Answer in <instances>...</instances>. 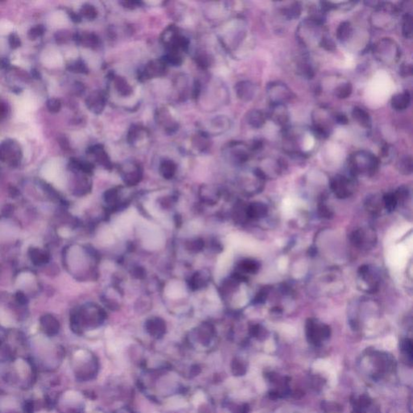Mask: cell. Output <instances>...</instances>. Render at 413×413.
<instances>
[{
	"label": "cell",
	"instance_id": "cell-16",
	"mask_svg": "<svg viewBox=\"0 0 413 413\" xmlns=\"http://www.w3.org/2000/svg\"><path fill=\"white\" fill-rule=\"evenodd\" d=\"M121 175L125 184L133 187L140 182L142 178V171L140 168L135 164H129L122 168Z\"/></svg>",
	"mask_w": 413,
	"mask_h": 413
},
{
	"label": "cell",
	"instance_id": "cell-20",
	"mask_svg": "<svg viewBox=\"0 0 413 413\" xmlns=\"http://www.w3.org/2000/svg\"><path fill=\"white\" fill-rule=\"evenodd\" d=\"M121 196L122 195L119 188H112L108 190L105 192L104 197L107 208L111 210L119 209L120 207L124 204Z\"/></svg>",
	"mask_w": 413,
	"mask_h": 413
},
{
	"label": "cell",
	"instance_id": "cell-9",
	"mask_svg": "<svg viewBox=\"0 0 413 413\" xmlns=\"http://www.w3.org/2000/svg\"><path fill=\"white\" fill-rule=\"evenodd\" d=\"M349 238L353 246L362 250H371L377 242L375 229L369 226L358 227L354 229Z\"/></svg>",
	"mask_w": 413,
	"mask_h": 413
},
{
	"label": "cell",
	"instance_id": "cell-7",
	"mask_svg": "<svg viewBox=\"0 0 413 413\" xmlns=\"http://www.w3.org/2000/svg\"><path fill=\"white\" fill-rule=\"evenodd\" d=\"M329 187L336 197L347 199L356 191L357 183L355 178L352 176L337 174L329 182Z\"/></svg>",
	"mask_w": 413,
	"mask_h": 413
},
{
	"label": "cell",
	"instance_id": "cell-11",
	"mask_svg": "<svg viewBox=\"0 0 413 413\" xmlns=\"http://www.w3.org/2000/svg\"><path fill=\"white\" fill-rule=\"evenodd\" d=\"M286 166V164L283 159L267 156L261 159L259 165L256 168L267 180V178H276L282 174Z\"/></svg>",
	"mask_w": 413,
	"mask_h": 413
},
{
	"label": "cell",
	"instance_id": "cell-36",
	"mask_svg": "<svg viewBox=\"0 0 413 413\" xmlns=\"http://www.w3.org/2000/svg\"><path fill=\"white\" fill-rule=\"evenodd\" d=\"M201 198L203 201L205 202L207 204H216V202L218 201L219 198H220V194H219L218 191L212 190V188L204 187Z\"/></svg>",
	"mask_w": 413,
	"mask_h": 413
},
{
	"label": "cell",
	"instance_id": "cell-10",
	"mask_svg": "<svg viewBox=\"0 0 413 413\" xmlns=\"http://www.w3.org/2000/svg\"><path fill=\"white\" fill-rule=\"evenodd\" d=\"M305 328L307 341L312 345H320L323 341L330 337V327L320 322L316 319H307Z\"/></svg>",
	"mask_w": 413,
	"mask_h": 413
},
{
	"label": "cell",
	"instance_id": "cell-27",
	"mask_svg": "<svg viewBox=\"0 0 413 413\" xmlns=\"http://www.w3.org/2000/svg\"><path fill=\"white\" fill-rule=\"evenodd\" d=\"M354 33V27L350 21H343L337 27V38L342 44H346L350 41Z\"/></svg>",
	"mask_w": 413,
	"mask_h": 413
},
{
	"label": "cell",
	"instance_id": "cell-8",
	"mask_svg": "<svg viewBox=\"0 0 413 413\" xmlns=\"http://www.w3.org/2000/svg\"><path fill=\"white\" fill-rule=\"evenodd\" d=\"M267 96L271 104H286L292 102L295 95L285 83L275 81L267 86Z\"/></svg>",
	"mask_w": 413,
	"mask_h": 413
},
{
	"label": "cell",
	"instance_id": "cell-21",
	"mask_svg": "<svg viewBox=\"0 0 413 413\" xmlns=\"http://www.w3.org/2000/svg\"><path fill=\"white\" fill-rule=\"evenodd\" d=\"M297 72L305 79H312L315 75L313 64L307 54L301 56L300 59L297 62Z\"/></svg>",
	"mask_w": 413,
	"mask_h": 413
},
{
	"label": "cell",
	"instance_id": "cell-24",
	"mask_svg": "<svg viewBox=\"0 0 413 413\" xmlns=\"http://www.w3.org/2000/svg\"><path fill=\"white\" fill-rule=\"evenodd\" d=\"M210 282V274L207 271H201L194 274L189 281V286L193 290H199L208 286Z\"/></svg>",
	"mask_w": 413,
	"mask_h": 413
},
{
	"label": "cell",
	"instance_id": "cell-47",
	"mask_svg": "<svg viewBox=\"0 0 413 413\" xmlns=\"http://www.w3.org/2000/svg\"><path fill=\"white\" fill-rule=\"evenodd\" d=\"M400 71L403 77L410 76L413 73V66L410 64H403V66L400 69Z\"/></svg>",
	"mask_w": 413,
	"mask_h": 413
},
{
	"label": "cell",
	"instance_id": "cell-40",
	"mask_svg": "<svg viewBox=\"0 0 413 413\" xmlns=\"http://www.w3.org/2000/svg\"><path fill=\"white\" fill-rule=\"evenodd\" d=\"M115 83L117 86V90L121 92V95L129 96L131 93V87L125 79L122 78H117V80L115 81Z\"/></svg>",
	"mask_w": 413,
	"mask_h": 413
},
{
	"label": "cell",
	"instance_id": "cell-43",
	"mask_svg": "<svg viewBox=\"0 0 413 413\" xmlns=\"http://www.w3.org/2000/svg\"><path fill=\"white\" fill-rule=\"evenodd\" d=\"M318 210H319V214L324 218L329 219L331 216H333V213L332 210L328 208V205L325 204L324 199H323V201L320 203Z\"/></svg>",
	"mask_w": 413,
	"mask_h": 413
},
{
	"label": "cell",
	"instance_id": "cell-18",
	"mask_svg": "<svg viewBox=\"0 0 413 413\" xmlns=\"http://www.w3.org/2000/svg\"><path fill=\"white\" fill-rule=\"evenodd\" d=\"M259 268H260V264L259 262L253 260V259H245L240 262L235 274L246 281L248 275L256 274L259 272Z\"/></svg>",
	"mask_w": 413,
	"mask_h": 413
},
{
	"label": "cell",
	"instance_id": "cell-45",
	"mask_svg": "<svg viewBox=\"0 0 413 413\" xmlns=\"http://www.w3.org/2000/svg\"><path fill=\"white\" fill-rule=\"evenodd\" d=\"M83 15H85V17L88 18V19H94L96 17V14H97L95 7L93 6H91V5H87V6H84L83 8Z\"/></svg>",
	"mask_w": 413,
	"mask_h": 413
},
{
	"label": "cell",
	"instance_id": "cell-3",
	"mask_svg": "<svg viewBox=\"0 0 413 413\" xmlns=\"http://www.w3.org/2000/svg\"><path fill=\"white\" fill-rule=\"evenodd\" d=\"M371 16V23L379 30H392L396 27V19L400 11L398 6L392 2H381L375 7Z\"/></svg>",
	"mask_w": 413,
	"mask_h": 413
},
{
	"label": "cell",
	"instance_id": "cell-37",
	"mask_svg": "<svg viewBox=\"0 0 413 413\" xmlns=\"http://www.w3.org/2000/svg\"><path fill=\"white\" fill-rule=\"evenodd\" d=\"M92 152L96 154V158H97L98 161L100 163L104 165L105 167L110 166V161H109V159H108V156H107L106 152L104 151L102 147L100 146V145L94 147L92 148Z\"/></svg>",
	"mask_w": 413,
	"mask_h": 413
},
{
	"label": "cell",
	"instance_id": "cell-25",
	"mask_svg": "<svg viewBox=\"0 0 413 413\" xmlns=\"http://www.w3.org/2000/svg\"><path fill=\"white\" fill-rule=\"evenodd\" d=\"M145 328L148 333L153 337H161L165 332V323L160 317H151L145 323Z\"/></svg>",
	"mask_w": 413,
	"mask_h": 413
},
{
	"label": "cell",
	"instance_id": "cell-38",
	"mask_svg": "<svg viewBox=\"0 0 413 413\" xmlns=\"http://www.w3.org/2000/svg\"><path fill=\"white\" fill-rule=\"evenodd\" d=\"M187 250L191 253H199L204 247V242L201 238L191 239L187 243Z\"/></svg>",
	"mask_w": 413,
	"mask_h": 413
},
{
	"label": "cell",
	"instance_id": "cell-22",
	"mask_svg": "<svg viewBox=\"0 0 413 413\" xmlns=\"http://www.w3.org/2000/svg\"><path fill=\"white\" fill-rule=\"evenodd\" d=\"M268 117L263 111L254 109L246 115V121L250 127L255 130H259L266 125Z\"/></svg>",
	"mask_w": 413,
	"mask_h": 413
},
{
	"label": "cell",
	"instance_id": "cell-26",
	"mask_svg": "<svg viewBox=\"0 0 413 413\" xmlns=\"http://www.w3.org/2000/svg\"><path fill=\"white\" fill-rule=\"evenodd\" d=\"M352 117L354 121L361 127L365 129H370L371 126V115L369 114L367 110H365L361 107H354L352 110Z\"/></svg>",
	"mask_w": 413,
	"mask_h": 413
},
{
	"label": "cell",
	"instance_id": "cell-19",
	"mask_svg": "<svg viewBox=\"0 0 413 413\" xmlns=\"http://www.w3.org/2000/svg\"><path fill=\"white\" fill-rule=\"evenodd\" d=\"M411 99L410 92L409 91H404L401 93H397L392 96L391 105L394 110L398 112L405 111L410 106Z\"/></svg>",
	"mask_w": 413,
	"mask_h": 413
},
{
	"label": "cell",
	"instance_id": "cell-14",
	"mask_svg": "<svg viewBox=\"0 0 413 413\" xmlns=\"http://www.w3.org/2000/svg\"><path fill=\"white\" fill-rule=\"evenodd\" d=\"M267 117L274 123L282 128V130L289 126L290 113L285 104H271Z\"/></svg>",
	"mask_w": 413,
	"mask_h": 413
},
{
	"label": "cell",
	"instance_id": "cell-15",
	"mask_svg": "<svg viewBox=\"0 0 413 413\" xmlns=\"http://www.w3.org/2000/svg\"><path fill=\"white\" fill-rule=\"evenodd\" d=\"M277 10L285 19L294 20L300 16L302 4L299 2H277Z\"/></svg>",
	"mask_w": 413,
	"mask_h": 413
},
{
	"label": "cell",
	"instance_id": "cell-23",
	"mask_svg": "<svg viewBox=\"0 0 413 413\" xmlns=\"http://www.w3.org/2000/svg\"><path fill=\"white\" fill-rule=\"evenodd\" d=\"M365 207L367 212L372 216H379L384 209L383 195H372L367 197Z\"/></svg>",
	"mask_w": 413,
	"mask_h": 413
},
{
	"label": "cell",
	"instance_id": "cell-33",
	"mask_svg": "<svg viewBox=\"0 0 413 413\" xmlns=\"http://www.w3.org/2000/svg\"><path fill=\"white\" fill-rule=\"evenodd\" d=\"M413 158L412 156H405L401 157L397 162V169L401 174L409 175L413 173Z\"/></svg>",
	"mask_w": 413,
	"mask_h": 413
},
{
	"label": "cell",
	"instance_id": "cell-6",
	"mask_svg": "<svg viewBox=\"0 0 413 413\" xmlns=\"http://www.w3.org/2000/svg\"><path fill=\"white\" fill-rule=\"evenodd\" d=\"M381 283V277L375 267L362 265L358 272V286L367 293H375L379 290Z\"/></svg>",
	"mask_w": 413,
	"mask_h": 413
},
{
	"label": "cell",
	"instance_id": "cell-28",
	"mask_svg": "<svg viewBox=\"0 0 413 413\" xmlns=\"http://www.w3.org/2000/svg\"><path fill=\"white\" fill-rule=\"evenodd\" d=\"M165 63L161 61H153L148 64V66L145 67L144 73H143V76L144 79H149V78H153V77L160 76L163 74L165 70Z\"/></svg>",
	"mask_w": 413,
	"mask_h": 413
},
{
	"label": "cell",
	"instance_id": "cell-34",
	"mask_svg": "<svg viewBox=\"0 0 413 413\" xmlns=\"http://www.w3.org/2000/svg\"><path fill=\"white\" fill-rule=\"evenodd\" d=\"M161 175L166 179H170L174 177L176 173V165L172 161H165L160 166Z\"/></svg>",
	"mask_w": 413,
	"mask_h": 413
},
{
	"label": "cell",
	"instance_id": "cell-51",
	"mask_svg": "<svg viewBox=\"0 0 413 413\" xmlns=\"http://www.w3.org/2000/svg\"><path fill=\"white\" fill-rule=\"evenodd\" d=\"M19 39L17 37H15V36H12L11 37V45H14V46H18L19 45Z\"/></svg>",
	"mask_w": 413,
	"mask_h": 413
},
{
	"label": "cell",
	"instance_id": "cell-32",
	"mask_svg": "<svg viewBox=\"0 0 413 413\" xmlns=\"http://www.w3.org/2000/svg\"><path fill=\"white\" fill-rule=\"evenodd\" d=\"M104 97L100 93L94 94L93 96H90L88 100V106L90 109L95 113H100L104 107Z\"/></svg>",
	"mask_w": 413,
	"mask_h": 413
},
{
	"label": "cell",
	"instance_id": "cell-44",
	"mask_svg": "<svg viewBox=\"0 0 413 413\" xmlns=\"http://www.w3.org/2000/svg\"><path fill=\"white\" fill-rule=\"evenodd\" d=\"M233 372L235 375H243L246 374V367L240 361L236 360L233 362Z\"/></svg>",
	"mask_w": 413,
	"mask_h": 413
},
{
	"label": "cell",
	"instance_id": "cell-30",
	"mask_svg": "<svg viewBox=\"0 0 413 413\" xmlns=\"http://www.w3.org/2000/svg\"><path fill=\"white\" fill-rule=\"evenodd\" d=\"M353 91V87L350 82H344L339 83L337 87H335L333 91V96L340 100H344L346 98L350 97Z\"/></svg>",
	"mask_w": 413,
	"mask_h": 413
},
{
	"label": "cell",
	"instance_id": "cell-1",
	"mask_svg": "<svg viewBox=\"0 0 413 413\" xmlns=\"http://www.w3.org/2000/svg\"><path fill=\"white\" fill-rule=\"evenodd\" d=\"M379 162L377 156L370 151L358 150L352 153L348 160L350 175L354 177H372L379 170Z\"/></svg>",
	"mask_w": 413,
	"mask_h": 413
},
{
	"label": "cell",
	"instance_id": "cell-31",
	"mask_svg": "<svg viewBox=\"0 0 413 413\" xmlns=\"http://www.w3.org/2000/svg\"><path fill=\"white\" fill-rule=\"evenodd\" d=\"M402 34L405 38L412 39L413 37V15L412 13H405L401 20Z\"/></svg>",
	"mask_w": 413,
	"mask_h": 413
},
{
	"label": "cell",
	"instance_id": "cell-5",
	"mask_svg": "<svg viewBox=\"0 0 413 413\" xmlns=\"http://www.w3.org/2000/svg\"><path fill=\"white\" fill-rule=\"evenodd\" d=\"M334 113L329 108L323 106L313 111L311 129L317 139H326L330 137L335 124Z\"/></svg>",
	"mask_w": 413,
	"mask_h": 413
},
{
	"label": "cell",
	"instance_id": "cell-4",
	"mask_svg": "<svg viewBox=\"0 0 413 413\" xmlns=\"http://www.w3.org/2000/svg\"><path fill=\"white\" fill-rule=\"evenodd\" d=\"M373 55L378 62L385 66H392L401 57V49L398 43L392 38H382L373 45Z\"/></svg>",
	"mask_w": 413,
	"mask_h": 413
},
{
	"label": "cell",
	"instance_id": "cell-2",
	"mask_svg": "<svg viewBox=\"0 0 413 413\" xmlns=\"http://www.w3.org/2000/svg\"><path fill=\"white\" fill-rule=\"evenodd\" d=\"M324 35V23L310 17L301 21L296 29L297 39L305 49L319 46Z\"/></svg>",
	"mask_w": 413,
	"mask_h": 413
},
{
	"label": "cell",
	"instance_id": "cell-48",
	"mask_svg": "<svg viewBox=\"0 0 413 413\" xmlns=\"http://www.w3.org/2000/svg\"><path fill=\"white\" fill-rule=\"evenodd\" d=\"M324 379H323L322 377H320V376H314L312 378V386H313L314 388H316V389H318V388H323V386H324Z\"/></svg>",
	"mask_w": 413,
	"mask_h": 413
},
{
	"label": "cell",
	"instance_id": "cell-29",
	"mask_svg": "<svg viewBox=\"0 0 413 413\" xmlns=\"http://www.w3.org/2000/svg\"><path fill=\"white\" fill-rule=\"evenodd\" d=\"M396 155V150L394 146L390 144H384L382 146L379 156H377L380 163H389L395 158Z\"/></svg>",
	"mask_w": 413,
	"mask_h": 413
},
{
	"label": "cell",
	"instance_id": "cell-41",
	"mask_svg": "<svg viewBox=\"0 0 413 413\" xmlns=\"http://www.w3.org/2000/svg\"><path fill=\"white\" fill-rule=\"evenodd\" d=\"M323 410L326 413H341L343 409L341 405L336 403L324 402L321 405Z\"/></svg>",
	"mask_w": 413,
	"mask_h": 413
},
{
	"label": "cell",
	"instance_id": "cell-49",
	"mask_svg": "<svg viewBox=\"0 0 413 413\" xmlns=\"http://www.w3.org/2000/svg\"><path fill=\"white\" fill-rule=\"evenodd\" d=\"M48 106H49L50 110L53 111V112H57L60 109L59 101L56 100H49V103H48Z\"/></svg>",
	"mask_w": 413,
	"mask_h": 413
},
{
	"label": "cell",
	"instance_id": "cell-50",
	"mask_svg": "<svg viewBox=\"0 0 413 413\" xmlns=\"http://www.w3.org/2000/svg\"><path fill=\"white\" fill-rule=\"evenodd\" d=\"M16 368L18 369L19 372L21 374H24L26 372V364L23 362V361L19 360L16 362Z\"/></svg>",
	"mask_w": 413,
	"mask_h": 413
},
{
	"label": "cell",
	"instance_id": "cell-39",
	"mask_svg": "<svg viewBox=\"0 0 413 413\" xmlns=\"http://www.w3.org/2000/svg\"><path fill=\"white\" fill-rule=\"evenodd\" d=\"M400 347H401V351L403 352V354H405V356L409 358H413V346L411 339L405 338V339L401 340Z\"/></svg>",
	"mask_w": 413,
	"mask_h": 413
},
{
	"label": "cell",
	"instance_id": "cell-12",
	"mask_svg": "<svg viewBox=\"0 0 413 413\" xmlns=\"http://www.w3.org/2000/svg\"><path fill=\"white\" fill-rule=\"evenodd\" d=\"M225 152L230 161L237 165H243L252 157L250 144L241 141H233L228 144Z\"/></svg>",
	"mask_w": 413,
	"mask_h": 413
},
{
	"label": "cell",
	"instance_id": "cell-42",
	"mask_svg": "<svg viewBox=\"0 0 413 413\" xmlns=\"http://www.w3.org/2000/svg\"><path fill=\"white\" fill-rule=\"evenodd\" d=\"M319 47L325 49L327 51L333 52L336 49V44H335L334 41L328 35L325 34L324 37H323L322 40H321V41H320Z\"/></svg>",
	"mask_w": 413,
	"mask_h": 413
},
{
	"label": "cell",
	"instance_id": "cell-13",
	"mask_svg": "<svg viewBox=\"0 0 413 413\" xmlns=\"http://www.w3.org/2000/svg\"><path fill=\"white\" fill-rule=\"evenodd\" d=\"M242 212L237 213L238 216H242L245 221H259L264 218L268 213V207L263 202H252L245 207L242 206Z\"/></svg>",
	"mask_w": 413,
	"mask_h": 413
},
{
	"label": "cell",
	"instance_id": "cell-46",
	"mask_svg": "<svg viewBox=\"0 0 413 413\" xmlns=\"http://www.w3.org/2000/svg\"><path fill=\"white\" fill-rule=\"evenodd\" d=\"M334 122L337 125H345L349 123L347 117L343 113H334Z\"/></svg>",
	"mask_w": 413,
	"mask_h": 413
},
{
	"label": "cell",
	"instance_id": "cell-35",
	"mask_svg": "<svg viewBox=\"0 0 413 413\" xmlns=\"http://www.w3.org/2000/svg\"><path fill=\"white\" fill-rule=\"evenodd\" d=\"M384 209L387 212H392L398 207V203L394 192L387 193L383 195Z\"/></svg>",
	"mask_w": 413,
	"mask_h": 413
},
{
	"label": "cell",
	"instance_id": "cell-17",
	"mask_svg": "<svg viewBox=\"0 0 413 413\" xmlns=\"http://www.w3.org/2000/svg\"><path fill=\"white\" fill-rule=\"evenodd\" d=\"M236 93L240 100L244 102H249L254 100L256 96L257 86L250 81H242L237 83L235 87Z\"/></svg>",
	"mask_w": 413,
	"mask_h": 413
}]
</instances>
